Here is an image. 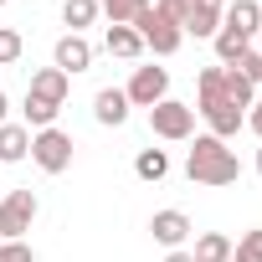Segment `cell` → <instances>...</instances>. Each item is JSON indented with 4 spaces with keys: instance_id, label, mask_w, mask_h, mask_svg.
I'll list each match as a JSON object with an SVG mask.
<instances>
[{
    "instance_id": "d4e9b609",
    "label": "cell",
    "mask_w": 262,
    "mask_h": 262,
    "mask_svg": "<svg viewBox=\"0 0 262 262\" xmlns=\"http://www.w3.org/2000/svg\"><path fill=\"white\" fill-rule=\"evenodd\" d=\"M236 72H242L247 82H262V52H247V57L236 62Z\"/></svg>"
},
{
    "instance_id": "52a82bcc",
    "label": "cell",
    "mask_w": 262,
    "mask_h": 262,
    "mask_svg": "<svg viewBox=\"0 0 262 262\" xmlns=\"http://www.w3.org/2000/svg\"><path fill=\"white\" fill-rule=\"evenodd\" d=\"M226 6H231V0H190L185 16H180V31H185V36H216Z\"/></svg>"
},
{
    "instance_id": "ba28073f",
    "label": "cell",
    "mask_w": 262,
    "mask_h": 262,
    "mask_svg": "<svg viewBox=\"0 0 262 262\" xmlns=\"http://www.w3.org/2000/svg\"><path fill=\"white\" fill-rule=\"evenodd\" d=\"M195 113L211 123V134H216V139H236V134H242V123H247V113H242L236 103H226V98H216V103H201Z\"/></svg>"
},
{
    "instance_id": "ac0fdd59",
    "label": "cell",
    "mask_w": 262,
    "mask_h": 262,
    "mask_svg": "<svg viewBox=\"0 0 262 262\" xmlns=\"http://www.w3.org/2000/svg\"><path fill=\"white\" fill-rule=\"evenodd\" d=\"M221 93H226V103H236V108H252V98H257V82H247L236 67H226V72H221Z\"/></svg>"
},
{
    "instance_id": "5bb4252c",
    "label": "cell",
    "mask_w": 262,
    "mask_h": 262,
    "mask_svg": "<svg viewBox=\"0 0 262 262\" xmlns=\"http://www.w3.org/2000/svg\"><path fill=\"white\" fill-rule=\"evenodd\" d=\"M93 113H98V123L118 128V123L128 118V98H123V88H103V93L93 98Z\"/></svg>"
},
{
    "instance_id": "4dcf8cb0",
    "label": "cell",
    "mask_w": 262,
    "mask_h": 262,
    "mask_svg": "<svg viewBox=\"0 0 262 262\" xmlns=\"http://www.w3.org/2000/svg\"><path fill=\"white\" fill-rule=\"evenodd\" d=\"M0 6H6V0H0Z\"/></svg>"
},
{
    "instance_id": "e0dca14e",
    "label": "cell",
    "mask_w": 262,
    "mask_h": 262,
    "mask_svg": "<svg viewBox=\"0 0 262 262\" xmlns=\"http://www.w3.org/2000/svg\"><path fill=\"white\" fill-rule=\"evenodd\" d=\"M190 257H195V262H231V236H226V231H201Z\"/></svg>"
},
{
    "instance_id": "603a6c76",
    "label": "cell",
    "mask_w": 262,
    "mask_h": 262,
    "mask_svg": "<svg viewBox=\"0 0 262 262\" xmlns=\"http://www.w3.org/2000/svg\"><path fill=\"white\" fill-rule=\"evenodd\" d=\"M21 47H26V41H21V31H11V26H0V67H11V62L21 57Z\"/></svg>"
},
{
    "instance_id": "7a4b0ae2",
    "label": "cell",
    "mask_w": 262,
    "mask_h": 262,
    "mask_svg": "<svg viewBox=\"0 0 262 262\" xmlns=\"http://www.w3.org/2000/svg\"><path fill=\"white\" fill-rule=\"evenodd\" d=\"M134 31L144 36V47H149L155 57H175V52H180V41H185L180 21H175V16H165V11L155 6V0H149V6L134 16Z\"/></svg>"
},
{
    "instance_id": "3957f363",
    "label": "cell",
    "mask_w": 262,
    "mask_h": 262,
    "mask_svg": "<svg viewBox=\"0 0 262 262\" xmlns=\"http://www.w3.org/2000/svg\"><path fill=\"white\" fill-rule=\"evenodd\" d=\"M149 128H155V139L180 144V139H190V134H195V108H190V103H180V98H165V103H155V108H149Z\"/></svg>"
},
{
    "instance_id": "8992f818",
    "label": "cell",
    "mask_w": 262,
    "mask_h": 262,
    "mask_svg": "<svg viewBox=\"0 0 262 262\" xmlns=\"http://www.w3.org/2000/svg\"><path fill=\"white\" fill-rule=\"evenodd\" d=\"M123 98L134 103V108H155V103H165V98H170V72H165V67H134V77H128Z\"/></svg>"
},
{
    "instance_id": "4316f807",
    "label": "cell",
    "mask_w": 262,
    "mask_h": 262,
    "mask_svg": "<svg viewBox=\"0 0 262 262\" xmlns=\"http://www.w3.org/2000/svg\"><path fill=\"white\" fill-rule=\"evenodd\" d=\"M155 6H160L165 16H175V21H180V16H185V6H190V0H155Z\"/></svg>"
},
{
    "instance_id": "44dd1931",
    "label": "cell",
    "mask_w": 262,
    "mask_h": 262,
    "mask_svg": "<svg viewBox=\"0 0 262 262\" xmlns=\"http://www.w3.org/2000/svg\"><path fill=\"white\" fill-rule=\"evenodd\" d=\"M62 21L72 26V36H82V26L98 21V0H67V6H62Z\"/></svg>"
},
{
    "instance_id": "277c9868",
    "label": "cell",
    "mask_w": 262,
    "mask_h": 262,
    "mask_svg": "<svg viewBox=\"0 0 262 262\" xmlns=\"http://www.w3.org/2000/svg\"><path fill=\"white\" fill-rule=\"evenodd\" d=\"M31 160H36L47 175H62V170L72 165V134H62L57 123H52V128H36V134H31Z\"/></svg>"
},
{
    "instance_id": "f1b7e54d",
    "label": "cell",
    "mask_w": 262,
    "mask_h": 262,
    "mask_svg": "<svg viewBox=\"0 0 262 262\" xmlns=\"http://www.w3.org/2000/svg\"><path fill=\"white\" fill-rule=\"evenodd\" d=\"M6 108H11V98H6V93H0V123H6Z\"/></svg>"
},
{
    "instance_id": "ffe728a7",
    "label": "cell",
    "mask_w": 262,
    "mask_h": 262,
    "mask_svg": "<svg viewBox=\"0 0 262 262\" xmlns=\"http://www.w3.org/2000/svg\"><path fill=\"white\" fill-rule=\"evenodd\" d=\"M149 6V0H98V11L108 16V26H134V16Z\"/></svg>"
},
{
    "instance_id": "7402d4cb",
    "label": "cell",
    "mask_w": 262,
    "mask_h": 262,
    "mask_svg": "<svg viewBox=\"0 0 262 262\" xmlns=\"http://www.w3.org/2000/svg\"><path fill=\"white\" fill-rule=\"evenodd\" d=\"M231 262H262V226L242 231V242H231Z\"/></svg>"
},
{
    "instance_id": "8fae6325",
    "label": "cell",
    "mask_w": 262,
    "mask_h": 262,
    "mask_svg": "<svg viewBox=\"0 0 262 262\" xmlns=\"http://www.w3.org/2000/svg\"><path fill=\"white\" fill-rule=\"evenodd\" d=\"M149 231H155V242H160V247H170V252H180V242L190 236V216H185V211H155V221H149Z\"/></svg>"
},
{
    "instance_id": "d6986e66",
    "label": "cell",
    "mask_w": 262,
    "mask_h": 262,
    "mask_svg": "<svg viewBox=\"0 0 262 262\" xmlns=\"http://www.w3.org/2000/svg\"><path fill=\"white\" fill-rule=\"evenodd\" d=\"M134 175H139V180H149V185H155V180H165V175H170V155H165V149H139Z\"/></svg>"
},
{
    "instance_id": "5b68a950",
    "label": "cell",
    "mask_w": 262,
    "mask_h": 262,
    "mask_svg": "<svg viewBox=\"0 0 262 262\" xmlns=\"http://www.w3.org/2000/svg\"><path fill=\"white\" fill-rule=\"evenodd\" d=\"M36 221V195L31 190H11L0 201V242H21V231H31Z\"/></svg>"
},
{
    "instance_id": "484cf974",
    "label": "cell",
    "mask_w": 262,
    "mask_h": 262,
    "mask_svg": "<svg viewBox=\"0 0 262 262\" xmlns=\"http://www.w3.org/2000/svg\"><path fill=\"white\" fill-rule=\"evenodd\" d=\"M247 128H252V134H262V93L252 98V113H247Z\"/></svg>"
},
{
    "instance_id": "6da1fadb",
    "label": "cell",
    "mask_w": 262,
    "mask_h": 262,
    "mask_svg": "<svg viewBox=\"0 0 262 262\" xmlns=\"http://www.w3.org/2000/svg\"><path fill=\"white\" fill-rule=\"evenodd\" d=\"M185 175H190L195 185H236V180H242V160H236V149H226V139L201 134V139L190 144Z\"/></svg>"
},
{
    "instance_id": "9a60e30c",
    "label": "cell",
    "mask_w": 262,
    "mask_h": 262,
    "mask_svg": "<svg viewBox=\"0 0 262 262\" xmlns=\"http://www.w3.org/2000/svg\"><path fill=\"white\" fill-rule=\"evenodd\" d=\"M103 47H108V57H123V62H134V57L144 52V36H139L134 26H108Z\"/></svg>"
},
{
    "instance_id": "4fadbf2b",
    "label": "cell",
    "mask_w": 262,
    "mask_h": 262,
    "mask_svg": "<svg viewBox=\"0 0 262 262\" xmlns=\"http://www.w3.org/2000/svg\"><path fill=\"white\" fill-rule=\"evenodd\" d=\"M221 26H231V31L252 36V31H262V6H257V0H231L226 16H221Z\"/></svg>"
},
{
    "instance_id": "cb8c5ba5",
    "label": "cell",
    "mask_w": 262,
    "mask_h": 262,
    "mask_svg": "<svg viewBox=\"0 0 262 262\" xmlns=\"http://www.w3.org/2000/svg\"><path fill=\"white\" fill-rule=\"evenodd\" d=\"M0 262H36V252L26 242H0Z\"/></svg>"
},
{
    "instance_id": "2e32d148",
    "label": "cell",
    "mask_w": 262,
    "mask_h": 262,
    "mask_svg": "<svg viewBox=\"0 0 262 262\" xmlns=\"http://www.w3.org/2000/svg\"><path fill=\"white\" fill-rule=\"evenodd\" d=\"M211 41H216V57H221V67H236V62L252 52V36H242V31H231V26H221Z\"/></svg>"
},
{
    "instance_id": "9c48e42d",
    "label": "cell",
    "mask_w": 262,
    "mask_h": 262,
    "mask_svg": "<svg viewBox=\"0 0 262 262\" xmlns=\"http://www.w3.org/2000/svg\"><path fill=\"white\" fill-rule=\"evenodd\" d=\"M52 67H57V72H67V77H72V72H88V67H93V41L67 31V36L57 41V52H52Z\"/></svg>"
},
{
    "instance_id": "83f0119b",
    "label": "cell",
    "mask_w": 262,
    "mask_h": 262,
    "mask_svg": "<svg viewBox=\"0 0 262 262\" xmlns=\"http://www.w3.org/2000/svg\"><path fill=\"white\" fill-rule=\"evenodd\" d=\"M165 262H195V257H190V252H170Z\"/></svg>"
},
{
    "instance_id": "f546056e",
    "label": "cell",
    "mask_w": 262,
    "mask_h": 262,
    "mask_svg": "<svg viewBox=\"0 0 262 262\" xmlns=\"http://www.w3.org/2000/svg\"><path fill=\"white\" fill-rule=\"evenodd\" d=\"M257 175H262V149H257Z\"/></svg>"
},
{
    "instance_id": "7c38bea8",
    "label": "cell",
    "mask_w": 262,
    "mask_h": 262,
    "mask_svg": "<svg viewBox=\"0 0 262 262\" xmlns=\"http://www.w3.org/2000/svg\"><path fill=\"white\" fill-rule=\"evenodd\" d=\"M31 155V128L26 123H0V165H16Z\"/></svg>"
},
{
    "instance_id": "30bf717a",
    "label": "cell",
    "mask_w": 262,
    "mask_h": 262,
    "mask_svg": "<svg viewBox=\"0 0 262 262\" xmlns=\"http://www.w3.org/2000/svg\"><path fill=\"white\" fill-rule=\"evenodd\" d=\"M67 72H57V67H41L36 77H31V88H26V98H36V103H52V108H62L67 103Z\"/></svg>"
}]
</instances>
